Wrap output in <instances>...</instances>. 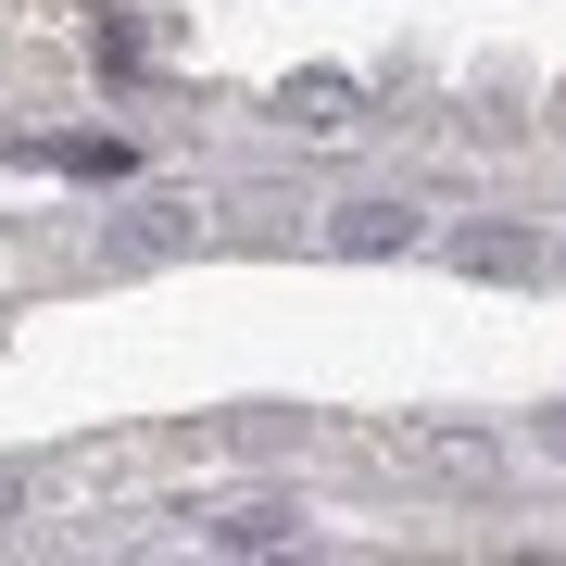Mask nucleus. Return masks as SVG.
<instances>
[{"instance_id": "obj_1", "label": "nucleus", "mask_w": 566, "mask_h": 566, "mask_svg": "<svg viewBox=\"0 0 566 566\" xmlns=\"http://www.w3.org/2000/svg\"><path fill=\"white\" fill-rule=\"evenodd\" d=\"M390 465H403V479H491V441L479 428H390Z\"/></svg>"}, {"instance_id": "obj_2", "label": "nucleus", "mask_w": 566, "mask_h": 566, "mask_svg": "<svg viewBox=\"0 0 566 566\" xmlns=\"http://www.w3.org/2000/svg\"><path fill=\"white\" fill-rule=\"evenodd\" d=\"M202 542H214V554H303V504H277V491H252V504L202 516Z\"/></svg>"}, {"instance_id": "obj_3", "label": "nucleus", "mask_w": 566, "mask_h": 566, "mask_svg": "<svg viewBox=\"0 0 566 566\" xmlns=\"http://www.w3.org/2000/svg\"><path fill=\"white\" fill-rule=\"evenodd\" d=\"M277 126H303V139H353V126H365V88H353V76H290V88H277Z\"/></svg>"}, {"instance_id": "obj_4", "label": "nucleus", "mask_w": 566, "mask_h": 566, "mask_svg": "<svg viewBox=\"0 0 566 566\" xmlns=\"http://www.w3.org/2000/svg\"><path fill=\"white\" fill-rule=\"evenodd\" d=\"M189 202H126V227H102V264H164V252H189Z\"/></svg>"}, {"instance_id": "obj_5", "label": "nucleus", "mask_w": 566, "mask_h": 566, "mask_svg": "<svg viewBox=\"0 0 566 566\" xmlns=\"http://www.w3.org/2000/svg\"><path fill=\"white\" fill-rule=\"evenodd\" d=\"M327 252H416V214L403 202H340L327 214Z\"/></svg>"}, {"instance_id": "obj_6", "label": "nucleus", "mask_w": 566, "mask_h": 566, "mask_svg": "<svg viewBox=\"0 0 566 566\" xmlns=\"http://www.w3.org/2000/svg\"><path fill=\"white\" fill-rule=\"evenodd\" d=\"M453 264H465V277H528V264H542V240H528V227H465Z\"/></svg>"}, {"instance_id": "obj_7", "label": "nucleus", "mask_w": 566, "mask_h": 566, "mask_svg": "<svg viewBox=\"0 0 566 566\" xmlns=\"http://www.w3.org/2000/svg\"><path fill=\"white\" fill-rule=\"evenodd\" d=\"M13 504H25V479H13V465H0V528H13Z\"/></svg>"}, {"instance_id": "obj_8", "label": "nucleus", "mask_w": 566, "mask_h": 566, "mask_svg": "<svg viewBox=\"0 0 566 566\" xmlns=\"http://www.w3.org/2000/svg\"><path fill=\"white\" fill-rule=\"evenodd\" d=\"M542 453H566V416H542Z\"/></svg>"}, {"instance_id": "obj_9", "label": "nucleus", "mask_w": 566, "mask_h": 566, "mask_svg": "<svg viewBox=\"0 0 566 566\" xmlns=\"http://www.w3.org/2000/svg\"><path fill=\"white\" fill-rule=\"evenodd\" d=\"M554 264H566V252H554Z\"/></svg>"}]
</instances>
